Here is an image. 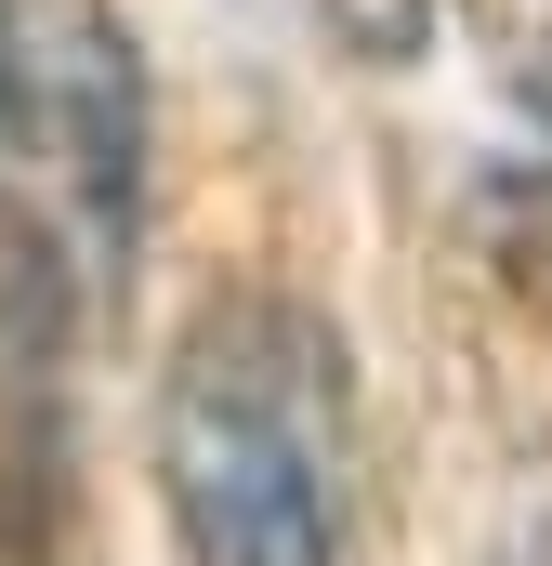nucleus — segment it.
Here are the masks:
<instances>
[{"label":"nucleus","mask_w":552,"mask_h":566,"mask_svg":"<svg viewBox=\"0 0 552 566\" xmlns=\"http://www.w3.org/2000/svg\"><path fill=\"white\" fill-rule=\"evenodd\" d=\"M158 501L184 566H355V356L316 303H198L158 382Z\"/></svg>","instance_id":"1"},{"label":"nucleus","mask_w":552,"mask_h":566,"mask_svg":"<svg viewBox=\"0 0 552 566\" xmlns=\"http://www.w3.org/2000/svg\"><path fill=\"white\" fill-rule=\"evenodd\" d=\"M0 158L53 171L93 251L145 224V66L106 0H0Z\"/></svg>","instance_id":"2"},{"label":"nucleus","mask_w":552,"mask_h":566,"mask_svg":"<svg viewBox=\"0 0 552 566\" xmlns=\"http://www.w3.org/2000/svg\"><path fill=\"white\" fill-rule=\"evenodd\" d=\"M447 13H460V0H316V27H329L355 66H421Z\"/></svg>","instance_id":"3"},{"label":"nucleus","mask_w":552,"mask_h":566,"mask_svg":"<svg viewBox=\"0 0 552 566\" xmlns=\"http://www.w3.org/2000/svg\"><path fill=\"white\" fill-rule=\"evenodd\" d=\"M527 566H552V514H540V541H527Z\"/></svg>","instance_id":"4"}]
</instances>
